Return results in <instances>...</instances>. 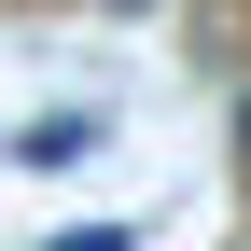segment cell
I'll return each mask as SVG.
<instances>
[{"instance_id":"6da1fadb","label":"cell","mask_w":251,"mask_h":251,"mask_svg":"<svg viewBox=\"0 0 251 251\" xmlns=\"http://www.w3.org/2000/svg\"><path fill=\"white\" fill-rule=\"evenodd\" d=\"M28 153H42V168H70V153H98V112H56V126H28Z\"/></svg>"},{"instance_id":"7a4b0ae2","label":"cell","mask_w":251,"mask_h":251,"mask_svg":"<svg viewBox=\"0 0 251 251\" xmlns=\"http://www.w3.org/2000/svg\"><path fill=\"white\" fill-rule=\"evenodd\" d=\"M237 168H251V98H237Z\"/></svg>"},{"instance_id":"3957f363","label":"cell","mask_w":251,"mask_h":251,"mask_svg":"<svg viewBox=\"0 0 251 251\" xmlns=\"http://www.w3.org/2000/svg\"><path fill=\"white\" fill-rule=\"evenodd\" d=\"M112 14H153V0H112Z\"/></svg>"}]
</instances>
